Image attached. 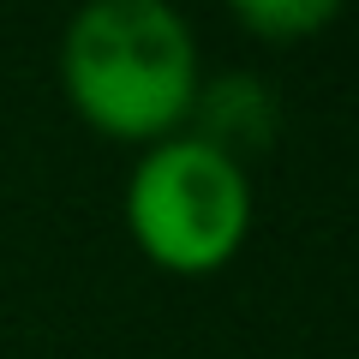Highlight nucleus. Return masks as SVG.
Instances as JSON below:
<instances>
[{
	"mask_svg": "<svg viewBox=\"0 0 359 359\" xmlns=\"http://www.w3.org/2000/svg\"><path fill=\"white\" fill-rule=\"evenodd\" d=\"M60 72L78 114L114 138H174L198 102V42L162 0H96L72 18Z\"/></svg>",
	"mask_w": 359,
	"mask_h": 359,
	"instance_id": "obj_1",
	"label": "nucleus"
},
{
	"mask_svg": "<svg viewBox=\"0 0 359 359\" xmlns=\"http://www.w3.org/2000/svg\"><path fill=\"white\" fill-rule=\"evenodd\" d=\"M233 18L252 30H264V36H306V30L330 25L335 18V0H240L233 6Z\"/></svg>",
	"mask_w": 359,
	"mask_h": 359,
	"instance_id": "obj_3",
	"label": "nucleus"
},
{
	"mask_svg": "<svg viewBox=\"0 0 359 359\" xmlns=\"http://www.w3.org/2000/svg\"><path fill=\"white\" fill-rule=\"evenodd\" d=\"M126 228L168 269H216L240 252L252 228V180L228 150L192 138H162L138 156L126 180Z\"/></svg>",
	"mask_w": 359,
	"mask_h": 359,
	"instance_id": "obj_2",
	"label": "nucleus"
}]
</instances>
